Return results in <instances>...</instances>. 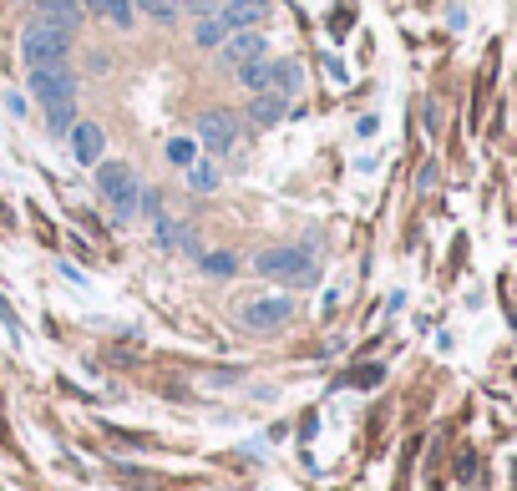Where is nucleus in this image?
<instances>
[{"instance_id":"1","label":"nucleus","mask_w":517,"mask_h":491,"mask_svg":"<svg viewBox=\"0 0 517 491\" xmlns=\"http://www.w3.org/2000/svg\"><path fill=\"white\" fill-rule=\"evenodd\" d=\"M71 46H77V36L61 31V26H46V21H31L21 31V56L26 66H66Z\"/></svg>"},{"instance_id":"2","label":"nucleus","mask_w":517,"mask_h":491,"mask_svg":"<svg viewBox=\"0 0 517 491\" xmlns=\"http://www.w3.org/2000/svg\"><path fill=\"white\" fill-rule=\"evenodd\" d=\"M92 168H97V188H102V198L117 208V218H132V213H137V198H142L137 173L127 168V162H92Z\"/></svg>"},{"instance_id":"3","label":"nucleus","mask_w":517,"mask_h":491,"mask_svg":"<svg viewBox=\"0 0 517 491\" xmlns=\"http://www.w3.org/2000/svg\"><path fill=\"white\" fill-rule=\"evenodd\" d=\"M31 97L41 107H61V102H77V76L66 66H31Z\"/></svg>"},{"instance_id":"4","label":"nucleus","mask_w":517,"mask_h":491,"mask_svg":"<svg viewBox=\"0 0 517 491\" xmlns=\"http://www.w3.org/2000/svg\"><path fill=\"white\" fill-rule=\"evenodd\" d=\"M198 142L213 152V157H224V152H234L239 147V112H203L198 117Z\"/></svg>"},{"instance_id":"5","label":"nucleus","mask_w":517,"mask_h":491,"mask_svg":"<svg viewBox=\"0 0 517 491\" xmlns=\"http://www.w3.org/2000/svg\"><path fill=\"white\" fill-rule=\"evenodd\" d=\"M239 319H244V330H254V335H274L279 324L294 319V304L279 299V294H269V299H249V304L239 309Z\"/></svg>"},{"instance_id":"6","label":"nucleus","mask_w":517,"mask_h":491,"mask_svg":"<svg viewBox=\"0 0 517 491\" xmlns=\"http://www.w3.org/2000/svg\"><path fill=\"white\" fill-rule=\"evenodd\" d=\"M254 269L264 274V279H310L315 269H310V249H264L259 259H254Z\"/></svg>"},{"instance_id":"7","label":"nucleus","mask_w":517,"mask_h":491,"mask_svg":"<svg viewBox=\"0 0 517 491\" xmlns=\"http://www.w3.org/2000/svg\"><path fill=\"white\" fill-rule=\"evenodd\" d=\"M259 56H269V36L254 26V31H229L224 36V46H218V61H224L229 71H239V66H249V61H259Z\"/></svg>"},{"instance_id":"8","label":"nucleus","mask_w":517,"mask_h":491,"mask_svg":"<svg viewBox=\"0 0 517 491\" xmlns=\"http://www.w3.org/2000/svg\"><path fill=\"white\" fill-rule=\"evenodd\" d=\"M218 16L229 21V31H264V21L274 16V6L269 0H224V6H218Z\"/></svg>"},{"instance_id":"9","label":"nucleus","mask_w":517,"mask_h":491,"mask_svg":"<svg viewBox=\"0 0 517 491\" xmlns=\"http://www.w3.org/2000/svg\"><path fill=\"white\" fill-rule=\"evenodd\" d=\"M36 21L61 26V31H77L82 26V0H36Z\"/></svg>"},{"instance_id":"10","label":"nucleus","mask_w":517,"mask_h":491,"mask_svg":"<svg viewBox=\"0 0 517 491\" xmlns=\"http://www.w3.org/2000/svg\"><path fill=\"white\" fill-rule=\"evenodd\" d=\"M102 147H107V137H102V127L97 122H77L71 127V152H77V162H102Z\"/></svg>"},{"instance_id":"11","label":"nucleus","mask_w":517,"mask_h":491,"mask_svg":"<svg viewBox=\"0 0 517 491\" xmlns=\"http://www.w3.org/2000/svg\"><path fill=\"white\" fill-rule=\"evenodd\" d=\"M284 112H289V97H284V92H259L254 107H249V122H254V127H279Z\"/></svg>"},{"instance_id":"12","label":"nucleus","mask_w":517,"mask_h":491,"mask_svg":"<svg viewBox=\"0 0 517 491\" xmlns=\"http://www.w3.org/2000/svg\"><path fill=\"white\" fill-rule=\"evenodd\" d=\"M224 36H229V21L224 16H198V26H193V41L203 46V51H218V46H224Z\"/></svg>"},{"instance_id":"13","label":"nucleus","mask_w":517,"mask_h":491,"mask_svg":"<svg viewBox=\"0 0 517 491\" xmlns=\"http://www.w3.org/2000/svg\"><path fill=\"white\" fill-rule=\"evenodd\" d=\"M87 11H92V16H102V21H112V26H122V31L137 21L132 0H87Z\"/></svg>"},{"instance_id":"14","label":"nucleus","mask_w":517,"mask_h":491,"mask_svg":"<svg viewBox=\"0 0 517 491\" xmlns=\"http://www.w3.org/2000/svg\"><path fill=\"white\" fill-rule=\"evenodd\" d=\"M218 183H224V178H218L213 162H198V157L188 162V188H193V193H213Z\"/></svg>"},{"instance_id":"15","label":"nucleus","mask_w":517,"mask_h":491,"mask_svg":"<svg viewBox=\"0 0 517 491\" xmlns=\"http://www.w3.org/2000/svg\"><path fill=\"white\" fill-rule=\"evenodd\" d=\"M132 11L153 16L158 26H173V21H178V6H173V0H132Z\"/></svg>"},{"instance_id":"16","label":"nucleus","mask_w":517,"mask_h":491,"mask_svg":"<svg viewBox=\"0 0 517 491\" xmlns=\"http://www.w3.org/2000/svg\"><path fill=\"white\" fill-rule=\"evenodd\" d=\"M203 274H213V279H229V274H239V254H229V249L203 254Z\"/></svg>"},{"instance_id":"17","label":"nucleus","mask_w":517,"mask_h":491,"mask_svg":"<svg viewBox=\"0 0 517 491\" xmlns=\"http://www.w3.org/2000/svg\"><path fill=\"white\" fill-rule=\"evenodd\" d=\"M158 243H168V249H193L188 228H178V223H168V218H158ZM193 254H198V249H193Z\"/></svg>"},{"instance_id":"18","label":"nucleus","mask_w":517,"mask_h":491,"mask_svg":"<svg viewBox=\"0 0 517 491\" xmlns=\"http://www.w3.org/2000/svg\"><path fill=\"white\" fill-rule=\"evenodd\" d=\"M168 157H173V162H178V168H188V162H193V157H198V147H193V142H188V137H173V142H168Z\"/></svg>"},{"instance_id":"19","label":"nucleus","mask_w":517,"mask_h":491,"mask_svg":"<svg viewBox=\"0 0 517 491\" xmlns=\"http://www.w3.org/2000/svg\"><path fill=\"white\" fill-rule=\"evenodd\" d=\"M46 112H51V127H56V132H66V127H71V117H77V107H71V102H61V107H46Z\"/></svg>"}]
</instances>
